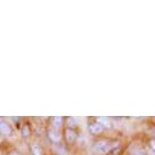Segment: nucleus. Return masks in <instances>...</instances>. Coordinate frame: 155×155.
I'll use <instances>...</instances> for the list:
<instances>
[{
  "label": "nucleus",
  "mask_w": 155,
  "mask_h": 155,
  "mask_svg": "<svg viewBox=\"0 0 155 155\" xmlns=\"http://www.w3.org/2000/svg\"><path fill=\"white\" fill-rule=\"evenodd\" d=\"M111 148H112V144L106 139H100V140L95 142V144H94V150L103 155L107 154L111 150Z\"/></svg>",
  "instance_id": "1"
},
{
  "label": "nucleus",
  "mask_w": 155,
  "mask_h": 155,
  "mask_svg": "<svg viewBox=\"0 0 155 155\" xmlns=\"http://www.w3.org/2000/svg\"><path fill=\"white\" fill-rule=\"evenodd\" d=\"M48 137L51 142L54 143H58L61 140V133H60V130L59 128H55V127H50L48 130Z\"/></svg>",
  "instance_id": "2"
},
{
  "label": "nucleus",
  "mask_w": 155,
  "mask_h": 155,
  "mask_svg": "<svg viewBox=\"0 0 155 155\" xmlns=\"http://www.w3.org/2000/svg\"><path fill=\"white\" fill-rule=\"evenodd\" d=\"M0 134H3V136H10L11 134L10 125L3 120H0Z\"/></svg>",
  "instance_id": "3"
},
{
  "label": "nucleus",
  "mask_w": 155,
  "mask_h": 155,
  "mask_svg": "<svg viewBox=\"0 0 155 155\" xmlns=\"http://www.w3.org/2000/svg\"><path fill=\"white\" fill-rule=\"evenodd\" d=\"M97 122L103 127V128H110L111 127V122L107 117H98L97 119Z\"/></svg>",
  "instance_id": "4"
},
{
  "label": "nucleus",
  "mask_w": 155,
  "mask_h": 155,
  "mask_svg": "<svg viewBox=\"0 0 155 155\" xmlns=\"http://www.w3.org/2000/svg\"><path fill=\"white\" fill-rule=\"evenodd\" d=\"M65 134H66V139H67V142H70V143L74 142V140H76V138H77L76 132H74L73 130H71V128H67V130H66V132H65Z\"/></svg>",
  "instance_id": "5"
},
{
  "label": "nucleus",
  "mask_w": 155,
  "mask_h": 155,
  "mask_svg": "<svg viewBox=\"0 0 155 155\" xmlns=\"http://www.w3.org/2000/svg\"><path fill=\"white\" fill-rule=\"evenodd\" d=\"M103 130H104V128H103L98 122L89 125V131H91V133H93V134H98V133H100Z\"/></svg>",
  "instance_id": "6"
},
{
  "label": "nucleus",
  "mask_w": 155,
  "mask_h": 155,
  "mask_svg": "<svg viewBox=\"0 0 155 155\" xmlns=\"http://www.w3.org/2000/svg\"><path fill=\"white\" fill-rule=\"evenodd\" d=\"M31 150H32L33 155H43V153H42V149H41V147L38 145V144H32V147H31Z\"/></svg>",
  "instance_id": "7"
},
{
  "label": "nucleus",
  "mask_w": 155,
  "mask_h": 155,
  "mask_svg": "<svg viewBox=\"0 0 155 155\" xmlns=\"http://www.w3.org/2000/svg\"><path fill=\"white\" fill-rule=\"evenodd\" d=\"M61 124H62V117H53V119H51V125H53V127L59 128V127L61 126Z\"/></svg>",
  "instance_id": "8"
},
{
  "label": "nucleus",
  "mask_w": 155,
  "mask_h": 155,
  "mask_svg": "<svg viewBox=\"0 0 155 155\" xmlns=\"http://www.w3.org/2000/svg\"><path fill=\"white\" fill-rule=\"evenodd\" d=\"M131 153H132V155H145V151L139 147H133Z\"/></svg>",
  "instance_id": "9"
},
{
  "label": "nucleus",
  "mask_w": 155,
  "mask_h": 155,
  "mask_svg": "<svg viewBox=\"0 0 155 155\" xmlns=\"http://www.w3.org/2000/svg\"><path fill=\"white\" fill-rule=\"evenodd\" d=\"M148 153H149L150 155H155V142H154V140L150 142V144H149V147H148Z\"/></svg>",
  "instance_id": "10"
},
{
  "label": "nucleus",
  "mask_w": 155,
  "mask_h": 155,
  "mask_svg": "<svg viewBox=\"0 0 155 155\" xmlns=\"http://www.w3.org/2000/svg\"><path fill=\"white\" fill-rule=\"evenodd\" d=\"M67 124H68V125H67V126H68V128H71V130L76 126V122H74V120H73V119H68V120H67Z\"/></svg>",
  "instance_id": "11"
},
{
  "label": "nucleus",
  "mask_w": 155,
  "mask_h": 155,
  "mask_svg": "<svg viewBox=\"0 0 155 155\" xmlns=\"http://www.w3.org/2000/svg\"><path fill=\"white\" fill-rule=\"evenodd\" d=\"M22 134H23V137H27V136L29 134V128H28V126H25V127L22 128Z\"/></svg>",
  "instance_id": "12"
},
{
  "label": "nucleus",
  "mask_w": 155,
  "mask_h": 155,
  "mask_svg": "<svg viewBox=\"0 0 155 155\" xmlns=\"http://www.w3.org/2000/svg\"><path fill=\"white\" fill-rule=\"evenodd\" d=\"M10 155H20V154H18V153H16V151H12Z\"/></svg>",
  "instance_id": "13"
}]
</instances>
